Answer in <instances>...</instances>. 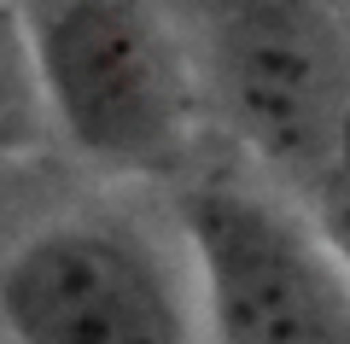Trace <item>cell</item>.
<instances>
[{"instance_id":"obj_3","label":"cell","mask_w":350,"mask_h":344,"mask_svg":"<svg viewBox=\"0 0 350 344\" xmlns=\"http://www.w3.org/2000/svg\"><path fill=\"white\" fill-rule=\"evenodd\" d=\"M204 64L280 193H315L350 117V53L321 0H204Z\"/></svg>"},{"instance_id":"obj_5","label":"cell","mask_w":350,"mask_h":344,"mask_svg":"<svg viewBox=\"0 0 350 344\" xmlns=\"http://www.w3.org/2000/svg\"><path fill=\"white\" fill-rule=\"evenodd\" d=\"M310 216H315V228H321V239L333 246L338 269L350 274V117H345V135H338L333 163L321 170V181H315V193H310Z\"/></svg>"},{"instance_id":"obj_2","label":"cell","mask_w":350,"mask_h":344,"mask_svg":"<svg viewBox=\"0 0 350 344\" xmlns=\"http://www.w3.org/2000/svg\"><path fill=\"white\" fill-rule=\"evenodd\" d=\"M175 216L211 344H350V274L280 187L211 175Z\"/></svg>"},{"instance_id":"obj_4","label":"cell","mask_w":350,"mask_h":344,"mask_svg":"<svg viewBox=\"0 0 350 344\" xmlns=\"http://www.w3.org/2000/svg\"><path fill=\"white\" fill-rule=\"evenodd\" d=\"M12 344H199L170 263L117 222H53L0 263Z\"/></svg>"},{"instance_id":"obj_1","label":"cell","mask_w":350,"mask_h":344,"mask_svg":"<svg viewBox=\"0 0 350 344\" xmlns=\"http://www.w3.org/2000/svg\"><path fill=\"white\" fill-rule=\"evenodd\" d=\"M29 59L88 163L111 175H175L193 158V70L146 0H36Z\"/></svg>"}]
</instances>
